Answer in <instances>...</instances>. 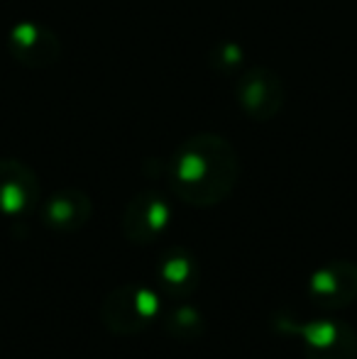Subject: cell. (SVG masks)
I'll return each instance as SVG.
<instances>
[{"label":"cell","instance_id":"6da1fadb","mask_svg":"<svg viewBox=\"0 0 357 359\" xmlns=\"http://www.w3.org/2000/svg\"><path fill=\"white\" fill-rule=\"evenodd\" d=\"M167 176L174 196H179L186 205L213 208L238 186V151L220 135H194L177 147L169 159Z\"/></svg>","mask_w":357,"mask_h":359},{"label":"cell","instance_id":"7a4b0ae2","mask_svg":"<svg viewBox=\"0 0 357 359\" xmlns=\"http://www.w3.org/2000/svg\"><path fill=\"white\" fill-rule=\"evenodd\" d=\"M162 318V298L147 284L115 286L100 303V323L118 337L144 332Z\"/></svg>","mask_w":357,"mask_h":359},{"label":"cell","instance_id":"3957f363","mask_svg":"<svg viewBox=\"0 0 357 359\" xmlns=\"http://www.w3.org/2000/svg\"><path fill=\"white\" fill-rule=\"evenodd\" d=\"M271 323L276 332L301 342L306 359H357V332L343 320H299L276 313Z\"/></svg>","mask_w":357,"mask_h":359},{"label":"cell","instance_id":"277c9868","mask_svg":"<svg viewBox=\"0 0 357 359\" xmlns=\"http://www.w3.org/2000/svg\"><path fill=\"white\" fill-rule=\"evenodd\" d=\"M172 225V205L159 191H140L125 205L120 232L133 245H152Z\"/></svg>","mask_w":357,"mask_h":359},{"label":"cell","instance_id":"5b68a950","mask_svg":"<svg viewBox=\"0 0 357 359\" xmlns=\"http://www.w3.org/2000/svg\"><path fill=\"white\" fill-rule=\"evenodd\" d=\"M309 298L323 311L353 306L357 301V264L335 259L318 266L309 279Z\"/></svg>","mask_w":357,"mask_h":359},{"label":"cell","instance_id":"8992f818","mask_svg":"<svg viewBox=\"0 0 357 359\" xmlns=\"http://www.w3.org/2000/svg\"><path fill=\"white\" fill-rule=\"evenodd\" d=\"M39 205V179L25 161L0 159V213L25 217Z\"/></svg>","mask_w":357,"mask_h":359},{"label":"cell","instance_id":"52a82bcc","mask_svg":"<svg viewBox=\"0 0 357 359\" xmlns=\"http://www.w3.org/2000/svg\"><path fill=\"white\" fill-rule=\"evenodd\" d=\"M8 52L27 69L52 67L62 54L57 34L39 22H18L8 34Z\"/></svg>","mask_w":357,"mask_h":359},{"label":"cell","instance_id":"ba28073f","mask_svg":"<svg viewBox=\"0 0 357 359\" xmlns=\"http://www.w3.org/2000/svg\"><path fill=\"white\" fill-rule=\"evenodd\" d=\"M238 100L243 110L255 120H269L284 103V86L279 76L267 69H250L238 81Z\"/></svg>","mask_w":357,"mask_h":359},{"label":"cell","instance_id":"9c48e42d","mask_svg":"<svg viewBox=\"0 0 357 359\" xmlns=\"http://www.w3.org/2000/svg\"><path fill=\"white\" fill-rule=\"evenodd\" d=\"M157 281L167 296L186 301L191 293H196L201 281L198 259L186 247H169L157 264Z\"/></svg>","mask_w":357,"mask_h":359},{"label":"cell","instance_id":"30bf717a","mask_svg":"<svg viewBox=\"0 0 357 359\" xmlns=\"http://www.w3.org/2000/svg\"><path fill=\"white\" fill-rule=\"evenodd\" d=\"M93 213L88 194L79 189H62L42 203V222L54 232H76L86 227Z\"/></svg>","mask_w":357,"mask_h":359},{"label":"cell","instance_id":"8fae6325","mask_svg":"<svg viewBox=\"0 0 357 359\" xmlns=\"http://www.w3.org/2000/svg\"><path fill=\"white\" fill-rule=\"evenodd\" d=\"M164 330L174 337V340H184V342H194L198 340L206 332V318L191 303H179L172 311L164 316Z\"/></svg>","mask_w":357,"mask_h":359}]
</instances>
